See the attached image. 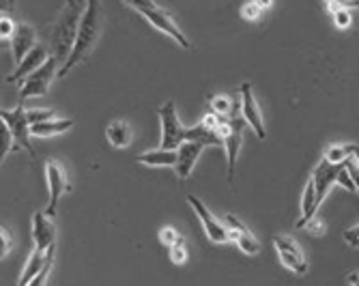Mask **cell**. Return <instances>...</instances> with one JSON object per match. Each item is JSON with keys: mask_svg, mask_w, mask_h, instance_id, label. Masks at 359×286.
Returning a JSON list of instances; mask_svg holds the SVG:
<instances>
[{"mask_svg": "<svg viewBox=\"0 0 359 286\" xmlns=\"http://www.w3.org/2000/svg\"><path fill=\"white\" fill-rule=\"evenodd\" d=\"M159 121H161V142L159 147L164 149H179L181 144L194 140V142H205L207 147H219L224 144V140L219 138L217 132H211L203 123H198L196 127H185L177 114V106L175 102H166L164 106H159L157 110Z\"/></svg>", "mask_w": 359, "mask_h": 286, "instance_id": "6da1fadb", "label": "cell"}, {"mask_svg": "<svg viewBox=\"0 0 359 286\" xmlns=\"http://www.w3.org/2000/svg\"><path fill=\"white\" fill-rule=\"evenodd\" d=\"M84 11L86 0H65V7L52 28V56L60 65H65V60L69 58L76 46Z\"/></svg>", "mask_w": 359, "mask_h": 286, "instance_id": "7a4b0ae2", "label": "cell"}, {"mask_svg": "<svg viewBox=\"0 0 359 286\" xmlns=\"http://www.w3.org/2000/svg\"><path fill=\"white\" fill-rule=\"evenodd\" d=\"M100 35H102V7H100V0H86V11L82 15V24H80V33H78L76 46H74L69 58L65 60V65H60L58 78H65L76 65H80L82 60L88 58V54L95 50L97 41H100Z\"/></svg>", "mask_w": 359, "mask_h": 286, "instance_id": "3957f363", "label": "cell"}, {"mask_svg": "<svg viewBox=\"0 0 359 286\" xmlns=\"http://www.w3.org/2000/svg\"><path fill=\"white\" fill-rule=\"evenodd\" d=\"M123 3L127 5V7H132L136 13H140V15H144L157 30H161L164 35H168L172 41H177L181 48H185V50H189L191 48V43L187 41V37H185V33L179 28V24L170 18V13L168 11H164L161 9L155 0H123Z\"/></svg>", "mask_w": 359, "mask_h": 286, "instance_id": "277c9868", "label": "cell"}, {"mask_svg": "<svg viewBox=\"0 0 359 286\" xmlns=\"http://www.w3.org/2000/svg\"><path fill=\"white\" fill-rule=\"evenodd\" d=\"M245 125H248V121L241 114V102H235L233 112L228 114V134L224 136V147H226V157H228V181H235Z\"/></svg>", "mask_w": 359, "mask_h": 286, "instance_id": "5b68a950", "label": "cell"}, {"mask_svg": "<svg viewBox=\"0 0 359 286\" xmlns=\"http://www.w3.org/2000/svg\"><path fill=\"white\" fill-rule=\"evenodd\" d=\"M273 247L278 252V259L280 263L292 271V273H297V275H306L310 265H308V259H306V254L302 250V245L292 239L290 235H273Z\"/></svg>", "mask_w": 359, "mask_h": 286, "instance_id": "8992f818", "label": "cell"}, {"mask_svg": "<svg viewBox=\"0 0 359 286\" xmlns=\"http://www.w3.org/2000/svg\"><path fill=\"white\" fill-rule=\"evenodd\" d=\"M58 65H60V62H58L54 56H50V58L46 60V65H43V67H39L30 78H26V82H24L22 88H20V106H22L26 100H30V97H41V95L48 93L52 80L58 78V69H60Z\"/></svg>", "mask_w": 359, "mask_h": 286, "instance_id": "52a82bcc", "label": "cell"}, {"mask_svg": "<svg viewBox=\"0 0 359 286\" xmlns=\"http://www.w3.org/2000/svg\"><path fill=\"white\" fill-rule=\"evenodd\" d=\"M0 121H3L11 134H13V140H15V149H24L28 151L30 157H35V149L30 144V121H28V114H26V108L18 106L13 110H3L0 112Z\"/></svg>", "mask_w": 359, "mask_h": 286, "instance_id": "ba28073f", "label": "cell"}, {"mask_svg": "<svg viewBox=\"0 0 359 286\" xmlns=\"http://www.w3.org/2000/svg\"><path fill=\"white\" fill-rule=\"evenodd\" d=\"M187 203H189V207L194 209V213L198 215V219H201V224H203L205 235H207L209 241H213V243H217V245H224V243L231 241V235H228L226 224L209 211V207H207L198 196H187Z\"/></svg>", "mask_w": 359, "mask_h": 286, "instance_id": "9c48e42d", "label": "cell"}, {"mask_svg": "<svg viewBox=\"0 0 359 286\" xmlns=\"http://www.w3.org/2000/svg\"><path fill=\"white\" fill-rule=\"evenodd\" d=\"M46 179H48V192H50L48 207H46V215L54 217L60 196L67 192V189H72V187L67 183V172H65L62 164L56 162V160H48L46 162Z\"/></svg>", "mask_w": 359, "mask_h": 286, "instance_id": "30bf717a", "label": "cell"}, {"mask_svg": "<svg viewBox=\"0 0 359 286\" xmlns=\"http://www.w3.org/2000/svg\"><path fill=\"white\" fill-rule=\"evenodd\" d=\"M224 224L228 229V235H231V241L237 243V247L248 254V257H256V254L260 252V241L258 237L250 231V226L245 224V222H241L237 215L228 213L224 217Z\"/></svg>", "mask_w": 359, "mask_h": 286, "instance_id": "8fae6325", "label": "cell"}, {"mask_svg": "<svg viewBox=\"0 0 359 286\" xmlns=\"http://www.w3.org/2000/svg\"><path fill=\"white\" fill-rule=\"evenodd\" d=\"M344 166V164H342ZM338 164H330V162H325L320 160L316 164V168L312 170V183H314V194H316V205L320 209V205L325 203V198L330 196L332 189L338 185V175H340V168Z\"/></svg>", "mask_w": 359, "mask_h": 286, "instance_id": "7c38bea8", "label": "cell"}, {"mask_svg": "<svg viewBox=\"0 0 359 286\" xmlns=\"http://www.w3.org/2000/svg\"><path fill=\"white\" fill-rule=\"evenodd\" d=\"M239 102H241V114L248 121V125L252 127V132L260 140H265L267 138V130H265V125H263V114H260V108H258V102L254 97V90H252L250 82H243L239 86Z\"/></svg>", "mask_w": 359, "mask_h": 286, "instance_id": "4fadbf2b", "label": "cell"}, {"mask_svg": "<svg viewBox=\"0 0 359 286\" xmlns=\"http://www.w3.org/2000/svg\"><path fill=\"white\" fill-rule=\"evenodd\" d=\"M50 58V54H48V48L46 46H41V43H37L35 48H32L26 56H24V60L20 62V65H15V69H13V74L7 78V82L9 84H13V82H20L22 78L26 80V78H30L32 74H35L39 67H43L46 65V60Z\"/></svg>", "mask_w": 359, "mask_h": 286, "instance_id": "5bb4252c", "label": "cell"}, {"mask_svg": "<svg viewBox=\"0 0 359 286\" xmlns=\"http://www.w3.org/2000/svg\"><path fill=\"white\" fill-rule=\"evenodd\" d=\"M32 241L35 247L48 252L56 245V226L52 224V217L46 211L32 213Z\"/></svg>", "mask_w": 359, "mask_h": 286, "instance_id": "9a60e30c", "label": "cell"}, {"mask_svg": "<svg viewBox=\"0 0 359 286\" xmlns=\"http://www.w3.org/2000/svg\"><path fill=\"white\" fill-rule=\"evenodd\" d=\"M205 149H207L205 142H194V140H189V142H185V144H181V147L177 149L179 160H177L175 172H177V179H179V181H187V179H189V175H191L196 162H198V157L203 155Z\"/></svg>", "mask_w": 359, "mask_h": 286, "instance_id": "2e32d148", "label": "cell"}, {"mask_svg": "<svg viewBox=\"0 0 359 286\" xmlns=\"http://www.w3.org/2000/svg\"><path fill=\"white\" fill-rule=\"evenodd\" d=\"M37 46V33L35 28H32L30 24H18L15 33L11 37V52H13V60L15 65H20V62L24 60V56Z\"/></svg>", "mask_w": 359, "mask_h": 286, "instance_id": "e0dca14e", "label": "cell"}, {"mask_svg": "<svg viewBox=\"0 0 359 286\" xmlns=\"http://www.w3.org/2000/svg\"><path fill=\"white\" fill-rule=\"evenodd\" d=\"M177 160H179L177 149H164V147L136 155V162H140L149 168H175Z\"/></svg>", "mask_w": 359, "mask_h": 286, "instance_id": "ac0fdd59", "label": "cell"}, {"mask_svg": "<svg viewBox=\"0 0 359 286\" xmlns=\"http://www.w3.org/2000/svg\"><path fill=\"white\" fill-rule=\"evenodd\" d=\"M132 136H134L132 127H129L127 121L116 118L106 127V138L114 149H127L129 144H132Z\"/></svg>", "mask_w": 359, "mask_h": 286, "instance_id": "d6986e66", "label": "cell"}, {"mask_svg": "<svg viewBox=\"0 0 359 286\" xmlns=\"http://www.w3.org/2000/svg\"><path fill=\"white\" fill-rule=\"evenodd\" d=\"M72 127H74L72 118H52V121H46L39 125H32L30 134L35 138H52V136H60L65 132H69Z\"/></svg>", "mask_w": 359, "mask_h": 286, "instance_id": "ffe728a7", "label": "cell"}, {"mask_svg": "<svg viewBox=\"0 0 359 286\" xmlns=\"http://www.w3.org/2000/svg\"><path fill=\"white\" fill-rule=\"evenodd\" d=\"M46 261H48V252H43V250H39V247L32 250V252H30V257H28V261H26V265H24V269H22V275H20L18 286H28V282H30L32 278L41 273V269L46 267Z\"/></svg>", "mask_w": 359, "mask_h": 286, "instance_id": "44dd1931", "label": "cell"}, {"mask_svg": "<svg viewBox=\"0 0 359 286\" xmlns=\"http://www.w3.org/2000/svg\"><path fill=\"white\" fill-rule=\"evenodd\" d=\"M353 157V144H330L323 153V160L330 162V164H346Z\"/></svg>", "mask_w": 359, "mask_h": 286, "instance_id": "7402d4cb", "label": "cell"}, {"mask_svg": "<svg viewBox=\"0 0 359 286\" xmlns=\"http://www.w3.org/2000/svg\"><path fill=\"white\" fill-rule=\"evenodd\" d=\"M211 112H215V114H219V116H228L233 112V106H235V102L228 97V95H215V97H211Z\"/></svg>", "mask_w": 359, "mask_h": 286, "instance_id": "603a6c76", "label": "cell"}, {"mask_svg": "<svg viewBox=\"0 0 359 286\" xmlns=\"http://www.w3.org/2000/svg\"><path fill=\"white\" fill-rule=\"evenodd\" d=\"M54 252H56V245L52 250H48V261H46V267L41 269L39 275H35L28 286H48V280H50V273H52V265H54Z\"/></svg>", "mask_w": 359, "mask_h": 286, "instance_id": "cb8c5ba5", "label": "cell"}, {"mask_svg": "<svg viewBox=\"0 0 359 286\" xmlns=\"http://www.w3.org/2000/svg\"><path fill=\"white\" fill-rule=\"evenodd\" d=\"M168 254H170V261L175 263V265H185L187 263V259H189V252H187V245H185V239H181L179 243H175V245H170L168 247Z\"/></svg>", "mask_w": 359, "mask_h": 286, "instance_id": "d4e9b609", "label": "cell"}, {"mask_svg": "<svg viewBox=\"0 0 359 286\" xmlns=\"http://www.w3.org/2000/svg\"><path fill=\"white\" fill-rule=\"evenodd\" d=\"M26 114H28L30 125H39V123L54 118V112L50 108H30V110H26Z\"/></svg>", "mask_w": 359, "mask_h": 286, "instance_id": "484cf974", "label": "cell"}, {"mask_svg": "<svg viewBox=\"0 0 359 286\" xmlns=\"http://www.w3.org/2000/svg\"><path fill=\"white\" fill-rule=\"evenodd\" d=\"M181 239H183V235H181L175 226H164V229H159V241L164 243L166 247L179 243Z\"/></svg>", "mask_w": 359, "mask_h": 286, "instance_id": "4316f807", "label": "cell"}, {"mask_svg": "<svg viewBox=\"0 0 359 286\" xmlns=\"http://www.w3.org/2000/svg\"><path fill=\"white\" fill-rule=\"evenodd\" d=\"M332 18H334V24H336L338 28H348L351 22H353L346 7H334V9H332Z\"/></svg>", "mask_w": 359, "mask_h": 286, "instance_id": "83f0119b", "label": "cell"}, {"mask_svg": "<svg viewBox=\"0 0 359 286\" xmlns=\"http://www.w3.org/2000/svg\"><path fill=\"white\" fill-rule=\"evenodd\" d=\"M0 138H3V151H0V157L5 160V155L11 151V149H15V140H13V134H11V130L9 127L3 123V127H0Z\"/></svg>", "mask_w": 359, "mask_h": 286, "instance_id": "f1b7e54d", "label": "cell"}, {"mask_svg": "<svg viewBox=\"0 0 359 286\" xmlns=\"http://www.w3.org/2000/svg\"><path fill=\"white\" fill-rule=\"evenodd\" d=\"M15 24H13V20L7 15V13H3V18H0V37H3V41L7 39V41H11V37H13V33H15Z\"/></svg>", "mask_w": 359, "mask_h": 286, "instance_id": "f546056e", "label": "cell"}, {"mask_svg": "<svg viewBox=\"0 0 359 286\" xmlns=\"http://www.w3.org/2000/svg\"><path fill=\"white\" fill-rule=\"evenodd\" d=\"M0 247H3V252H0V257H7V254L11 252V247H13V235H11V231L9 229H0Z\"/></svg>", "mask_w": 359, "mask_h": 286, "instance_id": "4dcf8cb0", "label": "cell"}, {"mask_svg": "<svg viewBox=\"0 0 359 286\" xmlns=\"http://www.w3.org/2000/svg\"><path fill=\"white\" fill-rule=\"evenodd\" d=\"M260 15H263V9H260L254 0L252 3H248V5H243V9H241V18H245V20H250V22H254V20H258Z\"/></svg>", "mask_w": 359, "mask_h": 286, "instance_id": "1f68e13d", "label": "cell"}, {"mask_svg": "<svg viewBox=\"0 0 359 286\" xmlns=\"http://www.w3.org/2000/svg\"><path fill=\"white\" fill-rule=\"evenodd\" d=\"M304 229H306V231H308L310 235H316V237H320V235L325 233V222H323V219H320L318 215H314V217H312V219L308 222V224H306Z\"/></svg>", "mask_w": 359, "mask_h": 286, "instance_id": "d6a6232c", "label": "cell"}, {"mask_svg": "<svg viewBox=\"0 0 359 286\" xmlns=\"http://www.w3.org/2000/svg\"><path fill=\"white\" fill-rule=\"evenodd\" d=\"M338 185H340V187H344V189H348V192H357V185L353 183V179H351V175H348L346 166H342V168H340V175H338Z\"/></svg>", "mask_w": 359, "mask_h": 286, "instance_id": "836d02e7", "label": "cell"}, {"mask_svg": "<svg viewBox=\"0 0 359 286\" xmlns=\"http://www.w3.org/2000/svg\"><path fill=\"white\" fill-rule=\"evenodd\" d=\"M342 239H344V241L348 243V247H359V226H355V229H348V231H344Z\"/></svg>", "mask_w": 359, "mask_h": 286, "instance_id": "e575fe53", "label": "cell"}, {"mask_svg": "<svg viewBox=\"0 0 359 286\" xmlns=\"http://www.w3.org/2000/svg\"><path fill=\"white\" fill-rule=\"evenodd\" d=\"M344 166H346V170H348V175H351L353 183L357 185V192H359V164L355 162V157H351V160H348Z\"/></svg>", "mask_w": 359, "mask_h": 286, "instance_id": "d590c367", "label": "cell"}, {"mask_svg": "<svg viewBox=\"0 0 359 286\" xmlns=\"http://www.w3.org/2000/svg\"><path fill=\"white\" fill-rule=\"evenodd\" d=\"M334 7H359V0H332Z\"/></svg>", "mask_w": 359, "mask_h": 286, "instance_id": "8d00e7d4", "label": "cell"}, {"mask_svg": "<svg viewBox=\"0 0 359 286\" xmlns=\"http://www.w3.org/2000/svg\"><path fill=\"white\" fill-rule=\"evenodd\" d=\"M346 280H348L351 286H359V271H351V273L346 275Z\"/></svg>", "mask_w": 359, "mask_h": 286, "instance_id": "74e56055", "label": "cell"}, {"mask_svg": "<svg viewBox=\"0 0 359 286\" xmlns=\"http://www.w3.org/2000/svg\"><path fill=\"white\" fill-rule=\"evenodd\" d=\"M254 3H256V5H258L260 9L265 11V9H269V7L273 5V0H254Z\"/></svg>", "mask_w": 359, "mask_h": 286, "instance_id": "f35d334b", "label": "cell"}, {"mask_svg": "<svg viewBox=\"0 0 359 286\" xmlns=\"http://www.w3.org/2000/svg\"><path fill=\"white\" fill-rule=\"evenodd\" d=\"M353 157H355V162L359 164V144H353Z\"/></svg>", "mask_w": 359, "mask_h": 286, "instance_id": "ab89813d", "label": "cell"}]
</instances>
